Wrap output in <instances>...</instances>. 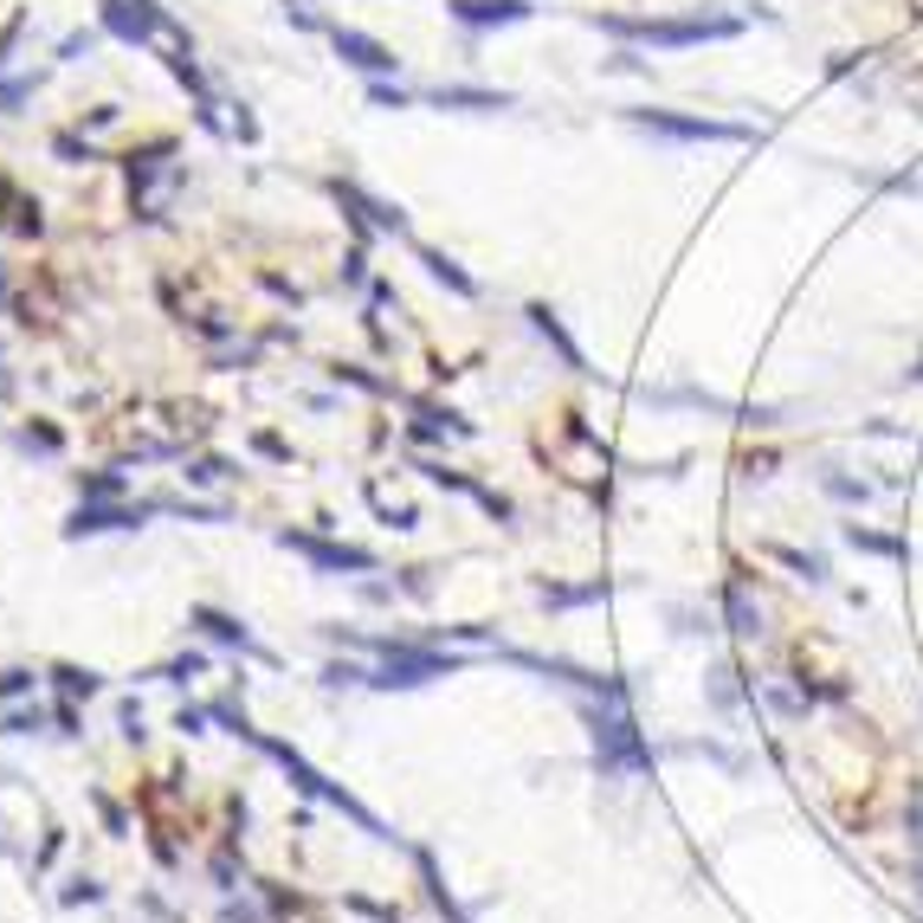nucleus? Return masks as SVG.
I'll list each match as a JSON object with an SVG mask.
<instances>
[{
  "mask_svg": "<svg viewBox=\"0 0 923 923\" xmlns=\"http://www.w3.org/2000/svg\"><path fill=\"white\" fill-rule=\"evenodd\" d=\"M840 536H847V549H859V556H885V563H904V556H911L904 536H885V530H872V523H847Z\"/></svg>",
  "mask_w": 923,
  "mask_h": 923,
  "instance_id": "nucleus-12",
  "label": "nucleus"
},
{
  "mask_svg": "<svg viewBox=\"0 0 923 923\" xmlns=\"http://www.w3.org/2000/svg\"><path fill=\"white\" fill-rule=\"evenodd\" d=\"M97 7H104V33L123 46H149L155 33H175L162 0H97Z\"/></svg>",
  "mask_w": 923,
  "mask_h": 923,
  "instance_id": "nucleus-4",
  "label": "nucleus"
},
{
  "mask_svg": "<svg viewBox=\"0 0 923 923\" xmlns=\"http://www.w3.org/2000/svg\"><path fill=\"white\" fill-rule=\"evenodd\" d=\"M736 472H743V478H769V472H776V452H743Z\"/></svg>",
  "mask_w": 923,
  "mask_h": 923,
  "instance_id": "nucleus-24",
  "label": "nucleus"
},
{
  "mask_svg": "<svg viewBox=\"0 0 923 923\" xmlns=\"http://www.w3.org/2000/svg\"><path fill=\"white\" fill-rule=\"evenodd\" d=\"M155 504H84V510H71V523H66V536H97V530H137L142 517H149Z\"/></svg>",
  "mask_w": 923,
  "mask_h": 923,
  "instance_id": "nucleus-8",
  "label": "nucleus"
},
{
  "mask_svg": "<svg viewBox=\"0 0 923 923\" xmlns=\"http://www.w3.org/2000/svg\"><path fill=\"white\" fill-rule=\"evenodd\" d=\"M414 252H421V265H426V279H433V284H446L452 297H478V279H472V272H459V259H446L439 246H414Z\"/></svg>",
  "mask_w": 923,
  "mask_h": 923,
  "instance_id": "nucleus-13",
  "label": "nucleus"
},
{
  "mask_svg": "<svg viewBox=\"0 0 923 923\" xmlns=\"http://www.w3.org/2000/svg\"><path fill=\"white\" fill-rule=\"evenodd\" d=\"M350 911H362V918H375V923H401L388 904H368V898H350Z\"/></svg>",
  "mask_w": 923,
  "mask_h": 923,
  "instance_id": "nucleus-28",
  "label": "nucleus"
},
{
  "mask_svg": "<svg viewBox=\"0 0 923 923\" xmlns=\"http://www.w3.org/2000/svg\"><path fill=\"white\" fill-rule=\"evenodd\" d=\"M607 588H614V581H581V588H556V581H543L536 594H543V607H581V601H607Z\"/></svg>",
  "mask_w": 923,
  "mask_h": 923,
  "instance_id": "nucleus-16",
  "label": "nucleus"
},
{
  "mask_svg": "<svg viewBox=\"0 0 923 923\" xmlns=\"http://www.w3.org/2000/svg\"><path fill=\"white\" fill-rule=\"evenodd\" d=\"M259 452H265V459H291V446H284L279 433H259Z\"/></svg>",
  "mask_w": 923,
  "mask_h": 923,
  "instance_id": "nucleus-30",
  "label": "nucleus"
},
{
  "mask_svg": "<svg viewBox=\"0 0 923 923\" xmlns=\"http://www.w3.org/2000/svg\"><path fill=\"white\" fill-rule=\"evenodd\" d=\"M279 543H284V549H297L304 563H317V568H355V575H368V568H375V556H368V549H355V543H330V536H304V530H284Z\"/></svg>",
  "mask_w": 923,
  "mask_h": 923,
  "instance_id": "nucleus-6",
  "label": "nucleus"
},
{
  "mask_svg": "<svg viewBox=\"0 0 923 923\" xmlns=\"http://www.w3.org/2000/svg\"><path fill=\"white\" fill-rule=\"evenodd\" d=\"M414 865H421V878H426V898H433V911H439L446 923H472V911H465V904H452V891L439 885V865H433V852L414 847Z\"/></svg>",
  "mask_w": 923,
  "mask_h": 923,
  "instance_id": "nucleus-14",
  "label": "nucleus"
},
{
  "mask_svg": "<svg viewBox=\"0 0 923 923\" xmlns=\"http://www.w3.org/2000/svg\"><path fill=\"white\" fill-rule=\"evenodd\" d=\"M33 685H39V678H33L26 665H13V672H0V698H26Z\"/></svg>",
  "mask_w": 923,
  "mask_h": 923,
  "instance_id": "nucleus-23",
  "label": "nucleus"
},
{
  "mask_svg": "<svg viewBox=\"0 0 923 923\" xmlns=\"http://www.w3.org/2000/svg\"><path fill=\"white\" fill-rule=\"evenodd\" d=\"M820 492L840 497V504H865V497H872V485H865V478H847V472H820Z\"/></svg>",
  "mask_w": 923,
  "mask_h": 923,
  "instance_id": "nucleus-20",
  "label": "nucleus"
},
{
  "mask_svg": "<svg viewBox=\"0 0 923 923\" xmlns=\"http://www.w3.org/2000/svg\"><path fill=\"white\" fill-rule=\"evenodd\" d=\"M97 46V33H71L66 46H59V59H78V52H91Z\"/></svg>",
  "mask_w": 923,
  "mask_h": 923,
  "instance_id": "nucleus-29",
  "label": "nucleus"
},
{
  "mask_svg": "<svg viewBox=\"0 0 923 923\" xmlns=\"http://www.w3.org/2000/svg\"><path fill=\"white\" fill-rule=\"evenodd\" d=\"M0 291H7V284H0Z\"/></svg>",
  "mask_w": 923,
  "mask_h": 923,
  "instance_id": "nucleus-33",
  "label": "nucleus"
},
{
  "mask_svg": "<svg viewBox=\"0 0 923 923\" xmlns=\"http://www.w3.org/2000/svg\"><path fill=\"white\" fill-rule=\"evenodd\" d=\"M446 13H452L465 33H492V26H523L536 7H530V0H446Z\"/></svg>",
  "mask_w": 923,
  "mask_h": 923,
  "instance_id": "nucleus-7",
  "label": "nucleus"
},
{
  "mask_svg": "<svg viewBox=\"0 0 923 923\" xmlns=\"http://www.w3.org/2000/svg\"><path fill=\"white\" fill-rule=\"evenodd\" d=\"M627 123L659 142H762L749 123H723V117H698V110H627Z\"/></svg>",
  "mask_w": 923,
  "mask_h": 923,
  "instance_id": "nucleus-3",
  "label": "nucleus"
},
{
  "mask_svg": "<svg viewBox=\"0 0 923 923\" xmlns=\"http://www.w3.org/2000/svg\"><path fill=\"white\" fill-rule=\"evenodd\" d=\"M769 556L788 568H801L807 581H827V556H807V549H788V543H769Z\"/></svg>",
  "mask_w": 923,
  "mask_h": 923,
  "instance_id": "nucleus-19",
  "label": "nucleus"
},
{
  "mask_svg": "<svg viewBox=\"0 0 923 923\" xmlns=\"http://www.w3.org/2000/svg\"><path fill=\"white\" fill-rule=\"evenodd\" d=\"M911 847H918V898H923V820L911 827Z\"/></svg>",
  "mask_w": 923,
  "mask_h": 923,
  "instance_id": "nucleus-31",
  "label": "nucleus"
},
{
  "mask_svg": "<svg viewBox=\"0 0 923 923\" xmlns=\"http://www.w3.org/2000/svg\"><path fill=\"white\" fill-rule=\"evenodd\" d=\"M723 614H730V634H736V639H756V634H762V607L749 601V581H743V568H736V581L723 588Z\"/></svg>",
  "mask_w": 923,
  "mask_h": 923,
  "instance_id": "nucleus-11",
  "label": "nucleus"
},
{
  "mask_svg": "<svg viewBox=\"0 0 923 923\" xmlns=\"http://www.w3.org/2000/svg\"><path fill=\"white\" fill-rule=\"evenodd\" d=\"M523 317H530V330H536V336H543V343H549V350L563 355L568 368H575V375H601V368H588V355H581V343H575V336H568L563 330V317H556V310H549V304H530V310H523Z\"/></svg>",
  "mask_w": 923,
  "mask_h": 923,
  "instance_id": "nucleus-9",
  "label": "nucleus"
},
{
  "mask_svg": "<svg viewBox=\"0 0 923 923\" xmlns=\"http://www.w3.org/2000/svg\"><path fill=\"white\" fill-rule=\"evenodd\" d=\"M581 723H588V736H594V769H601V776H652V743L639 736L634 710L581 698Z\"/></svg>",
  "mask_w": 923,
  "mask_h": 923,
  "instance_id": "nucleus-2",
  "label": "nucleus"
},
{
  "mask_svg": "<svg viewBox=\"0 0 923 923\" xmlns=\"http://www.w3.org/2000/svg\"><path fill=\"white\" fill-rule=\"evenodd\" d=\"M362 272H368V252L350 246V259H343V284H362Z\"/></svg>",
  "mask_w": 923,
  "mask_h": 923,
  "instance_id": "nucleus-27",
  "label": "nucleus"
},
{
  "mask_svg": "<svg viewBox=\"0 0 923 923\" xmlns=\"http://www.w3.org/2000/svg\"><path fill=\"white\" fill-rule=\"evenodd\" d=\"M52 149H59L66 162H97V149H91V142H78V137H52Z\"/></svg>",
  "mask_w": 923,
  "mask_h": 923,
  "instance_id": "nucleus-26",
  "label": "nucleus"
},
{
  "mask_svg": "<svg viewBox=\"0 0 923 923\" xmlns=\"http://www.w3.org/2000/svg\"><path fill=\"white\" fill-rule=\"evenodd\" d=\"M904 381H923V355L911 362V368H904Z\"/></svg>",
  "mask_w": 923,
  "mask_h": 923,
  "instance_id": "nucleus-32",
  "label": "nucleus"
},
{
  "mask_svg": "<svg viewBox=\"0 0 923 923\" xmlns=\"http://www.w3.org/2000/svg\"><path fill=\"white\" fill-rule=\"evenodd\" d=\"M194 627H201L208 639H220V646H239V652H259V646H252V634H246V627H239L233 614H220V607H194ZM259 659H265V652H259Z\"/></svg>",
  "mask_w": 923,
  "mask_h": 923,
  "instance_id": "nucleus-15",
  "label": "nucleus"
},
{
  "mask_svg": "<svg viewBox=\"0 0 923 923\" xmlns=\"http://www.w3.org/2000/svg\"><path fill=\"white\" fill-rule=\"evenodd\" d=\"M601 33L614 39H634V46H652V52H685V46H723V39H743L749 20L743 13H678V20H639V13H594Z\"/></svg>",
  "mask_w": 923,
  "mask_h": 923,
  "instance_id": "nucleus-1",
  "label": "nucleus"
},
{
  "mask_svg": "<svg viewBox=\"0 0 923 923\" xmlns=\"http://www.w3.org/2000/svg\"><path fill=\"white\" fill-rule=\"evenodd\" d=\"M368 104H381V110H407V104H414V91H401V84L375 78V84H368Z\"/></svg>",
  "mask_w": 923,
  "mask_h": 923,
  "instance_id": "nucleus-21",
  "label": "nucleus"
},
{
  "mask_svg": "<svg viewBox=\"0 0 923 923\" xmlns=\"http://www.w3.org/2000/svg\"><path fill=\"white\" fill-rule=\"evenodd\" d=\"M426 104H439V110H510L517 97L485 91V84H439V91H426Z\"/></svg>",
  "mask_w": 923,
  "mask_h": 923,
  "instance_id": "nucleus-10",
  "label": "nucleus"
},
{
  "mask_svg": "<svg viewBox=\"0 0 923 923\" xmlns=\"http://www.w3.org/2000/svg\"><path fill=\"white\" fill-rule=\"evenodd\" d=\"M201 665H208V659H201V652H188V659H175V665H162L155 678H175V685H188V678H194Z\"/></svg>",
  "mask_w": 923,
  "mask_h": 923,
  "instance_id": "nucleus-25",
  "label": "nucleus"
},
{
  "mask_svg": "<svg viewBox=\"0 0 923 923\" xmlns=\"http://www.w3.org/2000/svg\"><path fill=\"white\" fill-rule=\"evenodd\" d=\"M52 678H59L66 698H97V691H104V678H97V672H78V665H52Z\"/></svg>",
  "mask_w": 923,
  "mask_h": 923,
  "instance_id": "nucleus-18",
  "label": "nucleus"
},
{
  "mask_svg": "<svg viewBox=\"0 0 923 923\" xmlns=\"http://www.w3.org/2000/svg\"><path fill=\"white\" fill-rule=\"evenodd\" d=\"M39 723H46V710H39V705H33V710H0V730H7V736H33Z\"/></svg>",
  "mask_w": 923,
  "mask_h": 923,
  "instance_id": "nucleus-22",
  "label": "nucleus"
},
{
  "mask_svg": "<svg viewBox=\"0 0 923 923\" xmlns=\"http://www.w3.org/2000/svg\"><path fill=\"white\" fill-rule=\"evenodd\" d=\"M330 46H336V59L355 71H368V78H388V71H401V59L375 39V33H355V26H330Z\"/></svg>",
  "mask_w": 923,
  "mask_h": 923,
  "instance_id": "nucleus-5",
  "label": "nucleus"
},
{
  "mask_svg": "<svg viewBox=\"0 0 923 923\" xmlns=\"http://www.w3.org/2000/svg\"><path fill=\"white\" fill-rule=\"evenodd\" d=\"M421 478H426V485H439V492H459V497H478V492H485L478 478H465L459 465H439V459H421Z\"/></svg>",
  "mask_w": 923,
  "mask_h": 923,
  "instance_id": "nucleus-17",
  "label": "nucleus"
}]
</instances>
